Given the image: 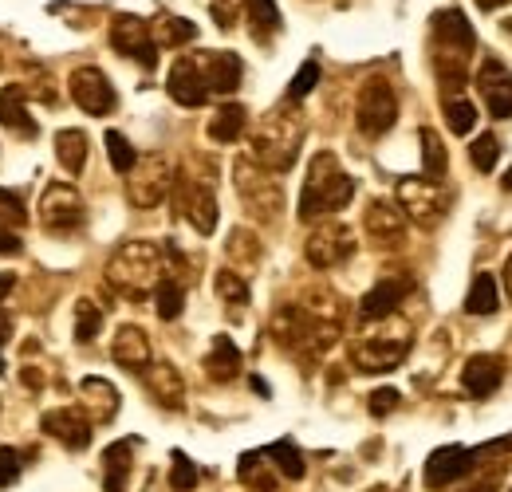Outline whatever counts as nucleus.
Returning <instances> with one entry per match:
<instances>
[{
	"instance_id": "nucleus-60",
	"label": "nucleus",
	"mask_w": 512,
	"mask_h": 492,
	"mask_svg": "<svg viewBox=\"0 0 512 492\" xmlns=\"http://www.w3.org/2000/svg\"><path fill=\"white\" fill-rule=\"evenodd\" d=\"M375 492H394V489H375Z\"/></svg>"
},
{
	"instance_id": "nucleus-42",
	"label": "nucleus",
	"mask_w": 512,
	"mask_h": 492,
	"mask_svg": "<svg viewBox=\"0 0 512 492\" xmlns=\"http://www.w3.org/2000/svg\"><path fill=\"white\" fill-rule=\"evenodd\" d=\"M442 107H446V123L453 134H469L473 126H477V107L465 99V95H457V99H442Z\"/></svg>"
},
{
	"instance_id": "nucleus-2",
	"label": "nucleus",
	"mask_w": 512,
	"mask_h": 492,
	"mask_svg": "<svg viewBox=\"0 0 512 492\" xmlns=\"http://www.w3.org/2000/svg\"><path fill=\"white\" fill-rule=\"evenodd\" d=\"M473 52H477V36H473V24L465 20V12L442 8L430 16V63H434L442 99L465 95Z\"/></svg>"
},
{
	"instance_id": "nucleus-56",
	"label": "nucleus",
	"mask_w": 512,
	"mask_h": 492,
	"mask_svg": "<svg viewBox=\"0 0 512 492\" xmlns=\"http://www.w3.org/2000/svg\"><path fill=\"white\" fill-rule=\"evenodd\" d=\"M481 8H501V4H509V0H477Z\"/></svg>"
},
{
	"instance_id": "nucleus-38",
	"label": "nucleus",
	"mask_w": 512,
	"mask_h": 492,
	"mask_svg": "<svg viewBox=\"0 0 512 492\" xmlns=\"http://www.w3.org/2000/svg\"><path fill=\"white\" fill-rule=\"evenodd\" d=\"M213 292H217V300L221 304H229V308H245L249 300H253V292H249V280L241 276V272H233V268H221L217 276H213Z\"/></svg>"
},
{
	"instance_id": "nucleus-12",
	"label": "nucleus",
	"mask_w": 512,
	"mask_h": 492,
	"mask_svg": "<svg viewBox=\"0 0 512 492\" xmlns=\"http://www.w3.org/2000/svg\"><path fill=\"white\" fill-rule=\"evenodd\" d=\"M355 248H359V237L347 221H320L304 241V260L320 272H331V268L347 264L355 256Z\"/></svg>"
},
{
	"instance_id": "nucleus-11",
	"label": "nucleus",
	"mask_w": 512,
	"mask_h": 492,
	"mask_svg": "<svg viewBox=\"0 0 512 492\" xmlns=\"http://www.w3.org/2000/svg\"><path fill=\"white\" fill-rule=\"evenodd\" d=\"M355 123L363 130V138H383V134H390V126L398 123V95H394L390 79L371 75V79L359 87Z\"/></svg>"
},
{
	"instance_id": "nucleus-16",
	"label": "nucleus",
	"mask_w": 512,
	"mask_h": 492,
	"mask_svg": "<svg viewBox=\"0 0 512 492\" xmlns=\"http://www.w3.org/2000/svg\"><path fill=\"white\" fill-rule=\"evenodd\" d=\"M477 465V449H465V445H442L426 457V469H422V481L426 489H449L453 481H461L469 469Z\"/></svg>"
},
{
	"instance_id": "nucleus-28",
	"label": "nucleus",
	"mask_w": 512,
	"mask_h": 492,
	"mask_svg": "<svg viewBox=\"0 0 512 492\" xmlns=\"http://www.w3.org/2000/svg\"><path fill=\"white\" fill-rule=\"evenodd\" d=\"M111 359L123 370H142L150 363V335L142 327H134V323L119 327L115 339H111Z\"/></svg>"
},
{
	"instance_id": "nucleus-20",
	"label": "nucleus",
	"mask_w": 512,
	"mask_h": 492,
	"mask_svg": "<svg viewBox=\"0 0 512 492\" xmlns=\"http://www.w3.org/2000/svg\"><path fill=\"white\" fill-rule=\"evenodd\" d=\"M119 390L107 382V378H99V374H91V378H83L79 382V410L87 414V422L91 426H107V422H115L119 418Z\"/></svg>"
},
{
	"instance_id": "nucleus-48",
	"label": "nucleus",
	"mask_w": 512,
	"mask_h": 492,
	"mask_svg": "<svg viewBox=\"0 0 512 492\" xmlns=\"http://www.w3.org/2000/svg\"><path fill=\"white\" fill-rule=\"evenodd\" d=\"M28 221V213H24V201L12 193V189H4L0 185V225H8V229H20Z\"/></svg>"
},
{
	"instance_id": "nucleus-22",
	"label": "nucleus",
	"mask_w": 512,
	"mask_h": 492,
	"mask_svg": "<svg viewBox=\"0 0 512 492\" xmlns=\"http://www.w3.org/2000/svg\"><path fill=\"white\" fill-rule=\"evenodd\" d=\"M40 430L48 433L52 441H60L64 449H87L95 426L87 422V414H83V410L64 406V410H48V414L40 418Z\"/></svg>"
},
{
	"instance_id": "nucleus-21",
	"label": "nucleus",
	"mask_w": 512,
	"mask_h": 492,
	"mask_svg": "<svg viewBox=\"0 0 512 492\" xmlns=\"http://www.w3.org/2000/svg\"><path fill=\"white\" fill-rule=\"evenodd\" d=\"M197 63H201L209 95H233L245 79V63L237 52H197Z\"/></svg>"
},
{
	"instance_id": "nucleus-7",
	"label": "nucleus",
	"mask_w": 512,
	"mask_h": 492,
	"mask_svg": "<svg viewBox=\"0 0 512 492\" xmlns=\"http://www.w3.org/2000/svg\"><path fill=\"white\" fill-rule=\"evenodd\" d=\"M233 182H237V197H241V205H245V213L253 221L272 225V221L284 217V185H280V174L264 170L260 162H253L245 154L233 166Z\"/></svg>"
},
{
	"instance_id": "nucleus-52",
	"label": "nucleus",
	"mask_w": 512,
	"mask_h": 492,
	"mask_svg": "<svg viewBox=\"0 0 512 492\" xmlns=\"http://www.w3.org/2000/svg\"><path fill=\"white\" fill-rule=\"evenodd\" d=\"M12 331H16V323H12V315H8V311H0V351L8 347V339H12Z\"/></svg>"
},
{
	"instance_id": "nucleus-13",
	"label": "nucleus",
	"mask_w": 512,
	"mask_h": 492,
	"mask_svg": "<svg viewBox=\"0 0 512 492\" xmlns=\"http://www.w3.org/2000/svg\"><path fill=\"white\" fill-rule=\"evenodd\" d=\"M83 217H87V205H83V193L67 182H48L40 193V225L56 237L83 229Z\"/></svg>"
},
{
	"instance_id": "nucleus-36",
	"label": "nucleus",
	"mask_w": 512,
	"mask_h": 492,
	"mask_svg": "<svg viewBox=\"0 0 512 492\" xmlns=\"http://www.w3.org/2000/svg\"><path fill=\"white\" fill-rule=\"evenodd\" d=\"M56 158L67 174H83L87 166V134L83 130H60L56 134Z\"/></svg>"
},
{
	"instance_id": "nucleus-27",
	"label": "nucleus",
	"mask_w": 512,
	"mask_h": 492,
	"mask_svg": "<svg viewBox=\"0 0 512 492\" xmlns=\"http://www.w3.org/2000/svg\"><path fill=\"white\" fill-rule=\"evenodd\" d=\"M134 441H138V437H123V441H111V445H107V453H103V489L107 492L130 489V473H134Z\"/></svg>"
},
{
	"instance_id": "nucleus-23",
	"label": "nucleus",
	"mask_w": 512,
	"mask_h": 492,
	"mask_svg": "<svg viewBox=\"0 0 512 492\" xmlns=\"http://www.w3.org/2000/svg\"><path fill=\"white\" fill-rule=\"evenodd\" d=\"M363 225H367V237L379 248H398L406 241V213L394 201H371L363 213Z\"/></svg>"
},
{
	"instance_id": "nucleus-54",
	"label": "nucleus",
	"mask_w": 512,
	"mask_h": 492,
	"mask_svg": "<svg viewBox=\"0 0 512 492\" xmlns=\"http://www.w3.org/2000/svg\"><path fill=\"white\" fill-rule=\"evenodd\" d=\"M501 284H505V296L512 300V252H509V260H505V272H501Z\"/></svg>"
},
{
	"instance_id": "nucleus-32",
	"label": "nucleus",
	"mask_w": 512,
	"mask_h": 492,
	"mask_svg": "<svg viewBox=\"0 0 512 492\" xmlns=\"http://www.w3.org/2000/svg\"><path fill=\"white\" fill-rule=\"evenodd\" d=\"M150 36L158 48H186L197 40V24L186 20V16H170V12H158L150 20Z\"/></svg>"
},
{
	"instance_id": "nucleus-1",
	"label": "nucleus",
	"mask_w": 512,
	"mask_h": 492,
	"mask_svg": "<svg viewBox=\"0 0 512 492\" xmlns=\"http://www.w3.org/2000/svg\"><path fill=\"white\" fill-rule=\"evenodd\" d=\"M343 300L327 288L316 292H304L296 304H284L272 315V339L292 355V359H304V363H316L323 359L339 335H343Z\"/></svg>"
},
{
	"instance_id": "nucleus-19",
	"label": "nucleus",
	"mask_w": 512,
	"mask_h": 492,
	"mask_svg": "<svg viewBox=\"0 0 512 492\" xmlns=\"http://www.w3.org/2000/svg\"><path fill=\"white\" fill-rule=\"evenodd\" d=\"M166 91H170V99L178 103V107H205L213 95H209V87H205V75H201V63L197 56H178L174 67H170V75H166Z\"/></svg>"
},
{
	"instance_id": "nucleus-35",
	"label": "nucleus",
	"mask_w": 512,
	"mask_h": 492,
	"mask_svg": "<svg viewBox=\"0 0 512 492\" xmlns=\"http://www.w3.org/2000/svg\"><path fill=\"white\" fill-rule=\"evenodd\" d=\"M245 20H249V32L260 44H268V36H276L284 24L276 0H245Z\"/></svg>"
},
{
	"instance_id": "nucleus-29",
	"label": "nucleus",
	"mask_w": 512,
	"mask_h": 492,
	"mask_svg": "<svg viewBox=\"0 0 512 492\" xmlns=\"http://www.w3.org/2000/svg\"><path fill=\"white\" fill-rule=\"evenodd\" d=\"M260 252H264V248H260V237H256L253 229H245V225H237V229L225 237V256H229L233 272H241L245 280L260 268Z\"/></svg>"
},
{
	"instance_id": "nucleus-31",
	"label": "nucleus",
	"mask_w": 512,
	"mask_h": 492,
	"mask_svg": "<svg viewBox=\"0 0 512 492\" xmlns=\"http://www.w3.org/2000/svg\"><path fill=\"white\" fill-rule=\"evenodd\" d=\"M245 134H249V111L241 103H221L213 111V119H209V138L213 142L229 146V142H241Z\"/></svg>"
},
{
	"instance_id": "nucleus-34",
	"label": "nucleus",
	"mask_w": 512,
	"mask_h": 492,
	"mask_svg": "<svg viewBox=\"0 0 512 492\" xmlns=\"http://www.w3.org/2000/svg\"><path fill=\"white\" fill-rule=\"evenodd\" d=\"M418 142H422V174L442 182V178L449 174L446 142L438 138V130H434V126H422V130H418Z\"/></svg>"
},
{
	"instance_id": "nucleus-8",
	"label": "nucleus",
	"mask_w": 512,
	"mask_h": 492,
	"mask_svg": "<svg viewBox=\"0 0 512 492\" xmlns=\"http://www.w3.org/2000/svg\"><path fill=\"white\" fill-rule=\"evenodd\" d=\"M398 209L406 213V221L422 225V229H434L442 225L453 205V189L442 185L438 178H426V174H414V178H398Z\"/></svg>"
},
{
	"instance_id": "nucleus-44",
	"label": "nucleus",
	"mask_w": 512,
	"mask_h": 492,
	"mask_svg": "<svg viewBox=\"0 0 512 492\" xmlns=\"http://www.w3.org/2000/svg\"><path fill=\"white\" fill-rule=\"evenodd\" d=\"M107 158H111V166H115L119 174H130V166L138 162V150L127 142V134L107 130Z\"/></svg>"
},
{
	"instance_id": "nucleus-6",
	"label": "nucleus",
	"mask_w": 512,
	"mask_h": 492,
	"mask_svg": "<svg viewBox=\"0 0 512 492\" xmlns=\"http://www.w3.org/2000/svg\"><path fill=\"white\" fill-rule=\"evenodd\" d=\"M355 201V178L339 166V158L331 150H320L304 174V189H300V221H320L331 213H343Z\"/></svg>"
},
{
	"instance_id": "nucleus-50",
	"label": "nucleus",
	"mask_w": 512,
	"mask_h": 492,
	"mask_svg": "<svg viewBox=\"0 0 512 492\" xmlns=\"http://www.w3.org/2000/svg\"><path fill=\"white\" fill-rule=\"evenodd\" d=\"M20 469H24L20 453L16 449H0V489H12L20 481Z\"/></svg>"
},
{
	"instance_id": "nucleus-17",
	"label": "nucleus",
	"mask_w": 512,
	"mask_h": 492,
	"mask_svg": "<svg viewBox=\"0 0 512 492\" xmlns=\"http://www.w3.org/2000/svg\"><path fill=\"white\" fill-rule=\"evenodd\" d=\"M477 95L485 103V111L501 123L512 119V71L501 60H485L477 67Z\"/></svg>"
},
{
	"instance_id": "nucleus-58",
	"label": "nucleus",
	"mask_w": 512,
	"mask_h": 492,
	"mask_svg": "<svg viewBox=\"0 0 512 492\" xmlns=\"http://www.w3.org/2000/svg\"><path fill=\"white\" fill-rule=\"evenodd\" d=\"M501 189H512V166H509V174L501 178Z\"/></svg>"
},
{
	"instance_id": "nucleus-4",
	"label": "nucleus",
	"mask_w": 512,
	"mask_h": 492,
	"mask_svg": "<svg viewBox=\"0 0 512 492\" xmlns=\"http://www.w3.org/2000/svg\"><path fill=\"white\" fill-rule=\"evenodd\" d=\"M170 205H174V217H178V221H190L201 237L217 233L221 205H217V170H213L209 158L190 154V158L174 170Z\"/></svg>"
},
{
	"instance_id": "nucleus-51",
	"label": "nucleus",
	"mask_w": 512,
	"mask_h": 492,
	"mask_svg": "<svg viewBox=\"0 0 512 492\" xmlns=\"http://www.w3.org/2000/svg\"><path fill=\"white\" fill-rule=\"evenodd\" d=\"M20 252H24L20 229H8V225H0V256H20Z\"/></svg>"
},
{
	"instance_id": "nucleus-59",
	"label": "nucleus",
	"mask_w": 512,
	"mask_h": 492,
	"mask_svg": "<svg viewBox=\"0 0 512 492\" xmlns=\"http://www.w3.org/2000/svg\"><path fill=\"white\" fill-rule=\"evenodd\" d=\"M501 28H505V32H509V36H512V16H509V20H505V24H501Z\"/></svg>"
},
{
	"instance_id": "nucleus-15",
	"label": "nucleus",
	"mask_w": 512,
	"mask_h": 492,
	"mask_svg": "<svg viewBox=\"0 0 512 492\" xmlns=\"http://www.w3.org/2000/svg\"><path fill=\"white\" fill-rule=\"evenodd\" d=\"M111 48L119 52V56H127L134 60L138 67H146V71H154L158 67V44H154V36H150V24L142 20V16H115L111 20Z\"/></svg>"
},
{
	"instance_id": "nucleus-37",
	"label": "nucleus",
	"mask_w": 512,
	"mask_h": 492,
	"mask_svg": "<svg viewBox=\"0 0 512 492\" xmlns=\"http://www.w3.org/2000/svg\"><path fill=\"white\" fill-rule=\"evenodd\" d=\"M264 457L276 465V473H284L288 481H300L304 473H308V465H304V453L288 441V437H280V441H272L268 449H264Z\"/></svg>"
},
{
	"instance_id": "nucleus-39",
	"label": "nucleus",
	"mask_w": 512,
	"mask_h": 492,
	"mask_svg": "<svg viewBox=\"0 0 512 492\" xmlns=\"http://www.w3.org/2000/svg\"><path fill=\"white\" fill-rule=\"evenodd\" d=\"M154 304H158V315L166 323H174L182 315V308H186V284L174 280V276H162L158 288H154Z\"/></svg>"
},
{
	"instance_id": "nucleus-57",
	"label": "nucleus",
	"mask_w": 512,
	"mask_h": 492,
	"mask_svg": "<svg viewBox=\"0 0 512 492\" xmlns=\"http://www.w3.org/2000/svg\"><path fill=\"white\" fill-rule=\"evenodd\" d=\"M469 492H497V489H493V481H485V485H477V489H469Z\"/></svg>"
},
{
	"instance_id": "nucleus-40",
	"label": "nucleus",
	"mask_w": 512,
	"mask_h": 492,
	"mask_svg": "<svg viewBox=\"0 0 512 492\" xmlns=\"http://www.w3.org/2000/svg\"><path fill=\"white\" fill-rule=\"evenodd\" d=\"M237 477L256 492H276V477L264 469V449H256V453H245L241 461H237Z\"/></svg>"
},
{
	"instance_id": "nucleus-41",
	"label": "nucleus",
	"mask_w": 512,
	"mask_h": 492,
	"mask_svg": "<svg viewBox=\"0 0 512 492\" xmlns=\"http://www.w3.org/2000/svg\"><path fill=\"white\" fill-rule=\"evenodd\" d=\"M469 158H473V166H477L481 174H493V170H497V158H501V138H497L493 130L477 134L473 146H469Z\"/></svg>"
},
{
	"instance_id": "nucleus-61",
	"label": "nucleus",
	"mask_w": 512,
	"mask_h": 492,
	"mask_svg": "<svg viewBox=\"0 0 512 492\" xmlns=\"http://www.w3.org/2000/svg\"><path fill=\"white\" fill-rule=\"evenodd\" d=\"M0 67H4V56H0Z\"/></svg>"
},
{
	"instance_id": "nucleus-18",
	"label": "nucleus",
	"mask_w": 512,
	"mask_h": 492,
	"mask_svg": "<svg viewBox=\"0 0 512 492\" xmlns=\"http://www.w3.org/2000/svg\"><path fill=\"white\" fill-rule=\"evenodd\" d=\"M138 374H142L150 398H154L162 410H170V414H182V410H186V378H182V370L174 367V363H162V359L154 363V359H150Z\"/></svg>"
},
{
	"instance_id": "nucleus-26",
	"label": "nucleus",
	"mask_w": 512,
	"mask_h": 492,
	"mask_svg": "<svg viewBox=\"0 0 512 492\" xmlns=\"http://www.w3.org/2000/svg\"><path fill=\"white\" fill-rule=\"evenodd\" d=\"M0 126H8L16 138H28V142L40 134V126H36L32 111H28V87L8 83L0 91Z\"/></svg>"
},
{
	"instance_id": "nucleus-47",
	"label": "nucleus",
	"mask_w": 512,
	"mask_h": 492,
	"mask_svg": "<svg viewBox=\"0 0 512 492\" xmlns=\"http://www.w3.org/2000/svg\"><path fill=\"white\" fill-rule=\"evenodd\" d=\"M209 12L217 20V28L233 32L241 20H245V0H209Z\"/></svg>"
},
{
	"instance_id": "nucleus-30",
	"label": "nucleus",
	"mask_w": 512,
	"mask_h": 492,
	"mask_svg": "<svg viewBox=\"0 0 512 492\" xmlns=\"http://www.w3.org/2000/svg\"><path fill=\"white\" fill-rule=\"evenodd\" d=\"M201 367H205V374H209L213 382H221V386L233 382V378H241V351H237V343H233L229 335H217Z\"/></svg>"
},
{
	"instance_id": "nucleus-33",
	"label": "nucleus",
	"mask_w": 512,
	"mask_h": 492,
	"mask_svg": "<svg viewBox=\"0 0 512 492\" xmlns=\"http://www.w3.org/2000/svg\"><path fill=\"white\" fill-rule=\"evenodd\" d=\"M497 308H501L497 276L477 272V276H473V284H469V296H465V311H469V315H493Z\"/></svg>"
},
{
	"instance_id": "nucleus-45",
	"label": "nucleus",
	"mask_w": 512,
	"mask_h": 492,
	"mask_svg": "<svg viewBox=\"0 0 512 492\" xmlns=\"http://www.w3.org/2000/svg\"><path fill=\"white\" fill-rule=\"evenodd\" d=\"M197 481H201L197 477V465H193L182 449H174V457H170V485H174V492H193Z\"/></svg>"
},
{
	"instance_id": "nucleus-43",
	"label": "nucleus",
	"mask_w": 512,
	"mask_h": 492,
	"mask_svg": "<svg viewBox=\"0 0 512 492\" xmlns=\"http://www.w3.org/2000/svg\"><path fill=\"white\" fill-rule=\"evenodd\" d=\"M99 331H103V311H99V304L79 300V304H75V339H79V343H91Z\"/></svg>"
},
{
	"instance_id": "nucleus-24",
	"label": "nucleus",
	"mask_w": 512,
	"mask_h": 492,
	"mask_svg": "<svg viewBox=\"0 0 512 492\" xmlns=\"http://www.w3.org/2000/svg\"><path fill=\"white\" fill-rule=\"evenodd\" d=\"M410 280L406 276H386V280H379L367 296H363V304H359V319L363 323H379V319H390L394 311H398V304L410 296Z\"/></svg>"
},
{
	"instance_id": "nucleus-46",
	"label": "nucleus",
	"mask_w": 512,
	"mask_h": 492,
	"mask_svg": "<svg viewBox=\"0 0 512 492\" xmlns=\"http://www.w3.org/2000/svg\"><path fill=\"white\" fill-rule=\"evenodd\" d=\"M316 83H320V63H316V60L300 63L296 79L288 83V99H292V103H304V99L316 91Z\"/></svg>"
},
{
	"instance_id": "nucleus-55",
	"label": "nucleus",
	"mask_w": 512,
	"mask_h": 492,
	"mask_svg": "<svg viewBox=\"0 0 512 492\" xmlns=\"http://www.w3.org/2000/svg\"><path fill=\"white\" fill-rule=\"evenodd\" d=\"M253 390H256V394H260V398H268V386L260 382V374H253Z\"/></svg>"
},
{
	"instance_id": "nucleus-3",
	"label": "nucleus",
	"mask_w": 512,
	"mask_h": 492,
	"mask_svg": "<svg viewBox=\"0 0 512 492\" xmlns=\"http://www.w3.org/2000/svg\"><path fill=\"white\" fill-rule=\"evenodd\" d=\"M304 138H308L304 107L284 99L272 111H264L260 123L249 130V158L260 162L264 170H272V174H288L300 162Z\"/></svg>"
},
{
	"instance_id": "nucleus-53",
	"label": "nucleus",
	"mask_w": 512,
	"mask_h": 492,
	"mask_svg": "<svg viewBox=\"0 0 512 492\" xmlns=\"http://www.w3.org/2000/svg\"><path fill=\"white\" fill-rule=\"evenodd\" d=\"M12 288H16V276H12V272H0V300H4Z\"/></svg>"
},
{
	"instance_id": "nucleus-25",
	"label": "nucleus",
	"mask_w": 512,
	"mask_h": 492,
	"mask_svg": "<svg viewBox=\"0 0 512 492\" xmlns=\"http://www.w3.org/2000/svg\"><path fill=\"white\" fill-rule=\"evenodd\" d=\"M505 382V359L501 355H469L461 367V386L469 398H489Z\"/></svg>"
},
{
	"instance_id": "nucleus-9",
	"label": "nucleus",
	"mask_w": 512,
	"mask_h": 492,
	"mask_svg": "<svg viewBox=\"0 0 512 492\" xmlns=\"http://www.w3.org/2000/svg\"><path fill=\"white\" fill-rule=\"evenodd\" d=\"M174 162L166 154H138V162L130 166L127 174V201L134 209H158L166 197H170V185H174Z\"/></svg>"
},
{
	"instance_id": "nucleus-5",
	"label": "nucleus",
	"mask_w": 512,
	"mask_h": 492,
	"mask_svg": "<svg viewBox=\"0 0 512 492\" xmlns=\"http://www.w3.org/2000/svg\"><path fill=\"white\" fill-rule=\"evenodd\" d=\"M162 268H166L162 248L150 245V241H127V245L111 252V260L103 268V280L127 304H142V300L154 296V288L162 280Z\"/></svg>"
},
{
	"instance_id": "nucleus-10",
	"label": "nucleus",
	"mask_w": 512,
	"mask_h": 492,
	"mask_svg": "<svg viewBox=\"0 0 512 492\" xmlns=\"http://www.w3.org/2000/svg\"><path fill=\"white\" fill-rule=\"evenodd\" d=\"M347 355H351V363L363 370V374H386V370L402 367L410 359V327L363 335L359 343H351Z\"/></svg>"
},
{
	"instance_id": "nucleus-49",
	"label": "nucleus",
	"mask_w": 512,
	"mask_h": 492,
	"mask_svg": "<svg viewBox=\"0 0 512 492\" xmlns=\"http://www.w3.org/2000/svg\"><path fill=\"white\" fill-rule=\"evenodd\" d=\"M402 406V394L394 390V386H379V390H371V398H367V410L375 414V418H386V414H394Z\"/></svg>"
},
{
	"instance_id": "nucleus-14",
	"label": "nucleus",
	"mask_w": 512,
	"mask_h": 492,
	"mask_svg": "<svg viewBox=\"0 0 512 492\" xmlns=\"http://www.w3.org/2000/svg\"><path fill=\"white\" fill-rule=\"evenodd\" d=\"M67 91H71V103L91 119H107L119 107V95H115L111 79L91 63H83V67H75L67 75Z\"/></svg>"
}]
</instances>
